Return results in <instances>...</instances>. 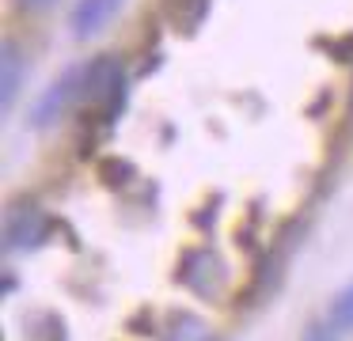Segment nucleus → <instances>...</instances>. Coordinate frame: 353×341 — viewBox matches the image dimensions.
<instances>
[{
  "instance_id": "obj_1",
  "label": "nucleus",
  "mask_w": 353,
  "mask_h": 341,
  "mask_svg": "<svg viewBox=\"0 0 353 341\" xmlns=\"http://www.w3.org/2000/svg\"><path fill=\"white\" fill-rule=\"evenodd\" d=\"M125 103H130V72H125L122 57L99 53L88 65H80V110L88 121L114 125Z\"/></svg>"
},
{
  "instance_id": "obj_2",
  "label": "nucleus",
  "mask_w": 353,
  "mask_h": 341,
  "mask_svg": "<svg viewBox=\"0 0 353 341\" xmlns=\"http://www.w3.org/2000/svg\"><path fill=\"white\" fill-rule=\"evenodd\" d=\"M54 227H57V220L39 201H16L4 212V250L8 254H19V250L31 254V250L46 247Z\"/></svg>"
},
{
  "instance_id": "obj_3",
  "label": "nucleus",
  "mask_w": 353,
  "mask_h": 341,
  "mask_svg": "<svg viewBox=\"0 0 353 341\" xmlns=\"http://www.w3.org/2000/svg\"><path fill=\"white\" fill-rule=\"evenodd\" d=\"M175 280L183 288H190L194 296L209 300V296H221L224 280H228V265H224V258L213 247H190L183 250V258L175 265Z\"/></svg>"
},
{
  "instance_id": "obj_4",
  "label": "nucleus",
  "mask_w": 353,
  "mask_h": 341,
  "mask_svg": "<svg viewBox=\"0 0 353 341\" xmlns=\"http://www.w3.org/2000/svg\"><path fill=\"white\" fill-rule=\"evenodd\" d=\"M72 106H80V65L65 68V72L54 80V87H46L39 95V103H34V110H31V129L57 125Z\"/></svg>"
},
{
  "instance_id": "obj_5",
  "label": "nucleus",
  "mask_w": 353,
  "mask_h": 341,
  "mask_svg": "<svg viewBox=\"0 0 353 341\" xmlns=\"http://www.w3.org/2000/svg\"><path fill=\"white\" fill-rule=\"evenodd\" d=\"M23 83H27V50L16 38H4V45H0V106H4V114H12Z\"/></svg>"
},
{
  "instance_id": "obj_6",
  "label": "nucleus",
  "mask_w": 353,
  "mask_h": 341,
  "mask_svg": "<svg viewBox=\"0 0 353 341\" xmlns=\"http://www.w3.org/2000/svg\"><path fill=\"white\" fill-rule=\"evenodd\" d=\"M122 0H77L69 12L72 38H95L99 30H107V23L118 15Z\"/></svg>"
},
{
  "instance_id": "obj_7",
  "label": "nucleus",
  "mask_w": 353,
  "mask_h": 341,
  "mask_svg": "<svg viewBox=\"0 0 353 341\" xmlns=\"http://www.w3.org/2000/svg\"><path fill=\"white\" fill-rule=\"evenodd\" d=\"M156 338H160V341H216L205 318L194 315V311H186V307L171 311V315L163 318V326H160Z\"/></svg>"
},
{
  "instance_id": "obj_8",
  "label": "nucleus",
  "mask_w": 353,
  "mask_h": 341,
  "mask_svg": "<svg viewBox=\"0 0 353 341\" xmlns=\"http://www.w3.org/2000/svg\"><path fill=\"white\" fill-rule=\"evenodd\" d=\"M23 341H69V330H65V318L50 307H39V311H27L23 315Z\"/></svg>"
},
{
  "instance_id": "obj_9",
  "label": "nucleus",
  "mask_w": 353,
  "mask_h": 341,
  "mask_svg": "<svg viewBox=\"0 0 353 341\" xmlns=\"http://www.w3.org/2000/svg\"><path fill=\"white\" fill-rule=\"evenodd\" d=\"M160 8H163L171 27H179L183 34H194L201 27V19L209 15L213 0H160Z\"/></svg>"
},
{
  "instance_id": "obj_10",
  "label": "nucleus",
  "mask_w": 353,
  "mask_h": 341,
  "mask_svg": "<svg viewBox=\"0 0 353 341\" xmlns=\"http://www.w3.org/2000/svg\"><path fill=\"white\" fill-rule=\"evenodd\" d=\"M327 318H330V322H334L342 333H353V280H350V285H342L334 296H330Z\"/></svg>"
},
{
  "instance_id": "obj_11",
  "label": "nucleus",
  "mask_w": 353,
  "mask_h": 341,
  "mask_svg": "<svg viewBox=\"0 0 353 341\" xmlns=\"http://www.w3.org/2000/svg\"><path fill=\"white\" fill-rule=\"evenodd\" d=\"M99 178H103V186L122 189V186H130L133 178H141V174H137V167H133L130 159H103V163H99Z\"/></svg>"
},
{
  "instance_id": "obj_12",
  "label": "nucleus",
  "mask_w": 353,
  "mask_h": 341,
  "mask_svg": "<svg viewBox=\"0 0 353 341\" xmlns=\"http://www.w3.org/2000/svg\"><path fill=\"white\" fill-rule=\"evenodd\" d=\"M342 338H345V333L338 330V326L330 322L327 315H323V318H312V322L304 326V333H300V341H342Z\"/></svg>"
},
{
  "instance_id": "obj_13",
  "label": "nucleus",
  "mask_w": 353,
  "mask_h": 341,
  "mask_svg": "<svg viewBox=\"0 0 353 341\" xmlns=\"http://www.w3.org/2000/svg\"><path fill=\"white\" fill-rule=\"evenodd\" d=\"M12 4H16L23 15H46V12H54L61 0H12Z\"/></svg>"
},
{
  "instance_id": "obj_14",
  "label": "nucleus",
  "mask_w": 353,
  "mask_h": 341,
  "mask_svg": "<svg viewBox=\"0 0 353 341\" xmlns=\"http://www.w3.org/2000/svg\"><path fill=\"white\" fill-rule=\"evenodd\" d=\"M0 292H4V300L16 292V277H12V273H4V288H0Z\"/></svg>"
}]
</instances>
